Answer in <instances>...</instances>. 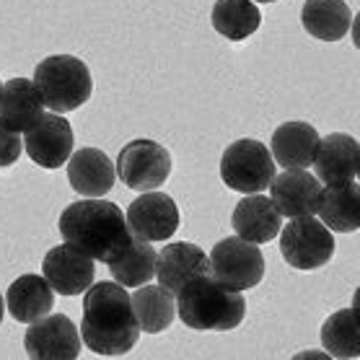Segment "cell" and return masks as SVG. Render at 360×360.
<instances>
[{
    "instance_id": "obj_1",
    "label": "cell",
    "mask_w": 360,
    "mask_h": 360,
    "mask_svg": "<svg viewBox=\"0 0 360 360\" xmlns=\"http://www.w3.org/2000/svg\"><path fill=\"white\" fill-rule=\"evenodd\" d=\"M81 340L98 355H124L140 340L132 295L120 283H91L83 298Z\"/></svg>"
},
{
    "instance_id": "obj_2",
    "label": "cell",
    "mask_w": 360,
    "mask_h": 360,
    "mask_svg": "<svg viewBox=\"0 0 360 360\" xmlns=\"http://www.w3.org/2000/svg\"><path fill=\"white\" fill-rule=\"evenodd\" d=\"M58 229L65 244H73L75 249L89 254L94 262H112L135 238L120 205L101 197H86L68 205L60 213Z\"/></svg>"
},
{
    "instance_id": "obj_3",
    "label": "cell",
    "mask_w": 360,
    "mask_h": 360,
    "mask_svg": "<svg viewBox=\"0 0 360 360\" xmlns=\"http://www.w3.org/2000/svg\"><path fill=\"white\" fill-rule=\"evenodd\" d=\"M176 316L195 332H231L244 321L246 298L213 275H202L176 293Z\"/></svg>"
},
{
    "instance_id": "obj_4",
    "label": "cell",
    "mask_w": 360,
    "mask_h": 360,
    "mask_svg": "<svg viewBox=\"0 0 360 360\" xmlns=\"http://www.w3.org/2000/svg\"><path fill=\"white\" fill-rule=\"evenodd\" d=\"M34 86L49 112H73L94 94L89 65L73 55H52L34 68Z\"/></svg>"
},
{
    "instance_id": "obj_5",
    "label": "cell",
    "mask_w": 360,
    "mask_h": 360,
    "mask_svg": "<svg viewBox=\"0 0 360 360\" xmlns=\"http://www.w3.org/2000/svg\"><path fill=\"white\" fill-rule=\"evenodd\" d=\"M275 176V158L259 140L244 138L231 143L221 158L223 184L238 195H257L270 187Z\"/></svg>"
},
{
    "instance_id": "obj_6",
    "label": "cell",
    "mask_w": 360,
    "mask_h": 360,
    "mask_svg": "<svg viewBox=\"0 0 360 360\" xmlns=\"http://www.w3.org/2000/svg\"><path fill=\"white\" fill-rule=\"evenodd\" d=\"M280 252L290 267L295 270H319L335 257V236L321 221L306 215V218H290L285 229H280Z\"/></svg>"
},
{
    "instance_id": "obj_7",
    "label": "cell",
    "mask_w": 360,
    "mask_h": 360,
    "mask_svg": "<svg viewBox=\"0 0 360 360\" xmlns=\"http://www.w3.org/2000/svg\"><path fill=\"white\" fill-rule=\"evenodd\" d=\"M210 275L233 290L257 288L264 278V254L259 244H252L241 236L223 238L210 252Z\"/></svg>"
},
{
    "instance_id": "obj_8",
    "label": "cell",
    "mask_w": 360,
    "mask_h": 360,
    "mask_svg": "<svg viewBox=\"0 0 360 360\" xmlns=\"http://www.w3.org/2000/svg\"><path fill=\"white\" fill-rule=\"evenodd\" d=\"M117 176L124 187L135 192H150L158 189L172 174V153L156 140H132L120 150L115 166Z\"/></svg>"
},
{
    "instance_id": "obj_9",
    "label": "cell",
    "mask_w": 360,
    "mask_h": 360,
    "mask_svg": "<svg viewBox=\"0 0 360 360\" xmlns=\"http://www.w3.org/2000/svg\"><path fill=\"white\" fill-rule=\"evenodd\" d=\"M78 327L65 314H47L32 321L24 335V347L34 360H73L81 355Z\"/></svg>"
},
{
    "instance_id": "obj_10",
    "label": "cell",
    "mask_w": 360,
    "mask_h": 360,
    "mask_svg": "<svg viewBox=\"0 0 360 360\" xmlns=\"http://www.w3.org/2000/svg\"><path fill=\"white\" fill-rule=\"evenodd\" d=\"M127 229L140 241H166L179 231V207L174 197L150 189L132 200L127 207Z\"/></svg>"
},
{
    "instance_id": "obj_11",
    "label": "cell",
    "mask_w": 360,
    "mask_h": 360,
    "mask_svg": "<svg viewBox=\"0 0 360 360\" xmlns=\"http://www.w3.org/2000/svg\"><path fill=\"white\" fill-rule=\"evenodd\" d=\"M41 275L49 288L60 295L86 293L96 278V262L73 244H60L49 249L41 259Z\"/></svg>"
},
{
    "instance_id": "obj_12",
    "label": "cell",
    "mask_w": 360,
    "mask_h": 360,
    "mask_svg": "<svg viewBox=\"0 0 360 360\" xmlns=\"http://www.w3.org/2000/svg\"><path fill=\"white\" fill-rule=\"evenodd\" d=\"M73 127L58 112H44L32 130H26L24 148L29 158L41 169H60L73 153Z\"/></svg>"
},
{
    "instance_id": "obj_13",
    "label": "cell",
    "mask_w": 360,
    "mask_h": 360,
    "mask_svg": "<svg viewBox=\"0 0 360 360\" xmlns=\"http://www.w3.org/2000/svg\"><path fill=\"white\" fill-rule=\"evenodd\" d=\"M270 200L278 205L283 218H306L316 215L319 207V179L306 169H285L283 174L272 176Z\"/></svg>"
},
{
    "instance_id": "obj_14",
    "label": "cell",
    "mask_w": 360,
    "mask_h": 360,
    "mask_svg": "<svg viewBox=\"0 0 360 360\" xmlns=\"http://www.w3.org/2000/svg\"><path fill=\"white\" fill-rule=\"evenodd\" d=\"M156 275L158 283L169 290V293H179L181 288L192 283L195 278L210 275V259L207 254L197 244L189 241H174L166 244L156 254Z\"/></svg>"
},
{
    "instance_id": "obj_15",
    "label": "cell",
    "mask_w": 360,
    "mask_h": 360,
    "mask_svg": "<svg viewBox=\"0 0 360 360\" xmlns=\"http://www.w3.org/2000/svg\"><path fill=\"white\" fill-rule=\"evenodd\" d=\"M311 166L316 169L314 176L324 184L355 179L360 172V143L352 135L332 132L319 140Z\"/></svg>"
},
{
    "instance_id": "obj_16",
    "label": "cell",
    "mask_w": 360,
    "mask_h": 360,
    "mask_svg": "<svg viewBox=\"0 0 360 360\" xmlns=\"http://www.w3.org/2000/svg\"><path fill=\"white\" fill-rule=\"evenodd\" d=\"M117 172L112 158L98 148H83L68 158V181L83 197L109 195L115 187Z\"/></svg>"
},
{
    "instance_id": "obj_17",
    "label": "cell",
    "mask_w": 360,
    "mask_h": 360,
    "mask_svg": "<svg viewBox=\"0 0 360 360\" xmlns=\"http://www.w3.org/2000/svg\"><path fill=\"white\" fill-rule=\"evenodd\" d=\"M236 236L252 241V244H267L278 236L283 229V215H280L278 205L264 195H246L236 205V210L231 215Z\"/></svg>"
},
{
    "instance_id": "obj_18",
    "label": "cell",
    "mask_w": 360,
    "mask_h": 360,
    "mask_svg": "<svg viewBox=\"0 0 360 360\" xmlns=\"http://www.w3.org/2000/svg\"><path fill=\"white\" fill-rule=\"evenodd\" d=\"M44 115V101L29 78H11L0 91V124L13 132L32 130Z\"/></svg>"
},
{
    "instance_id": "obj_19",
    "label": "cell",
    "mask_w": 360,
    "mask_h": 360,
    "mask_svg": "<svg viewBox=\"0 0 360 360\" xmlns=\"http://www.w3.org/2000/svg\"><path fill=\"white\" fill-rule=\"evenodd\" d=\"M321 223L335 233H352L360 229V184L355 179L332 181L319 192Z\"/></svg>"
},
{
    "instance_id": "obj_20",
    "label": "cell",
    "mask_w": 360,
    "mask_h": 360,
    "mask_svg": "<svg viewBox=\"0 0 360 360\" xmlns=\"http://www.w3.org/2000/svg\"><path fill=\"white\" fill-rule=\"evenodd\" d=\"M319 132L309 122H283L272 132V158L283 169H309L314 164L316 148H319Z\"/></svg>"
},
{
    "instance_id": "obj_21",
    "label": "cell",
    "mask_w": 360,
    "mask_h": 360,
    "mask_svg": "<svg viewBox=\"0 0 360 360\" xmlns=\"http://www.w3.org/2000/svg\"><path fill=\"white\" fill-rule=\"evenodd\" d=\"M8 314L21 324H32L52 311L55 306V290L49 288L44 275H21L11 283L8 293Z\"/></svg>"
},
{
    "instance_id": "obj_22",
    "label": "cell",
    "mask_w": 360,
    "mask_h": 360,
    "mask_svg": "<svg viewBox=\"0 0 360 360\" xmlns=\"http://www.w3.org/2000/svg\"><path fill=\"white\" fill-rule=\"evenodd\" d=\"M303 29L314 39L340 41L352 26V11L345 0H306L301 11Z\"/></svg>"
},
{
    "instance_id": "obj_23",
    "label": "cell",
    "mask_w": 360,
    "mask_h": 360,
    "mask_svg": "<svg viewBox=\"0 0 360 360\" xmlns=\"http://www.w3.org/2000/svg\"><path fill=\"white\" fill-rule=\"evenodd\" d=\"M132 311L138 316L140 332L158 335L166 332L176 319V295L164 285H140L132 295Z\"/></svg>"
},
{
    "instance_id": "obj_24",
    "label": "cell",
    "mask_w": 360,
    "mask_h": 360,
    "mask_svg": "<svg viewBox=\"0 0 360 360\" xmlns=\"http://www.w3.org/2000/svg\"><path fill=\"white\" fill-rule=\"evenodd\" d=\"M107 264H109V275H112L115 283H120L122 288H140L146 285L148 280H153V272H156V252H153L150 241L132 238L130 244L124 246L122 252Z\"/></svg>"
},
{
    "instance_id": "obj_25",
    "label": "cell",
    "mask_w": 360,
    "mask_h": 360,
    "mask_svg": "<svg viewBox=\"0 0 360 360\" xmlns=\"http://www.w3.org/2000/svg\"><path fill=\"white\" fill-rule=\"evenodd\" d=\"M210 21L221 37L231 41H244L262 26V13L254 0H218Z\"/></svg>"
},
{
    "instance_id": "obj_26",
    "label": "cell",
    "mask_w": 360,
    "mask_h": 360,
    "mask_svg": "<svg viewBox=\"0 0 360 360\" xmlns=\"http://www.w3.org/2000/svg\"><path fill=\"white\" fill-rule=\"evenodd\" d=\"M321 345L335 358L360 355V319L358 309H340L321 324Z\"/></svg>"
},
{
    "instance_id": "obj_27",
    "label": "cell",
    "mask_w": 360,
    "mask_h": 360,
    "mask_svg": "<svg viewBox=\"0 0 360 360\" xmlns=\"http://www.w3.org/2000/svg\"><path fill=\"white\" fill-rule=\"evenodd\" d=\"M21 150H24L21 135L0 124V169L16 164L18 158H21Z\"/></svg>"
},
{
    "instance_id": "obj_28",
    "label": "cell",
    "mask_w": 360,
    "mask_h": 360,
    "mask_svg": "<svg viewBox=\"0 0 360 360\" xmlns=\"http://www.w3.org/2000/svg\"><path fill=\"white\" fill-rule=\"evenodd\" d=\"M3 314H6V301H3V295H0V321H3Z\"/></svg>"
},
{
    "instance_id": "obj_29",
    "label": "cell",
    "mask_w": 360,
    "mask_h": 360,
    "mask_svg": "<svg viewBox=\"0 0 360 360\" xmlns=\"http://www.w3.org/2000/svg\"><path fill=\"white\" fill-rule=\"evenodd\" d=\"M254 3H275V0H254Z\"/></svg>"
},
{
    "instance_id": "obj_30",
    "label": "cell",
    "mask_w": 360,
    "mask_h": 360,
    "mask_svg": "<svg viewBox=\"0 0 360 360\" xmlns=\"http://www.w3.org/2000/svg\"><path fill=\"white\" fill-rule=\"evenodd\" d=\"M0 91H3V81H0Z\"/></svg>"
}]
</instances>
